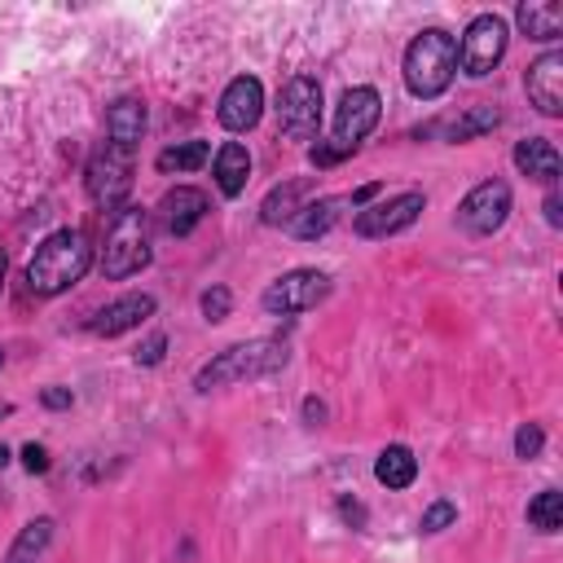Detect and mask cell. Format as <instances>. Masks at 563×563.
Masks as SVG:
<instances>
[{
    "label": "cell",
    "mask_w": 563,
    "mask_h": 563,
    "mask_svg": "<svg viewBox=\"0 0 563 563\" xmlns=\"http://www.w3.org/2000/svg\"><path fill=\"white\" fill-rule=\"evenodd\" d=\"M453 519H457V506H453V501H431V506L422 510L418 528H422V532H444Z\"/></svg>",
    "instance_id": "f1b7e54d"
},
{
    "label": "cell",
    "mask_w": 563,
    "mask_h": 563,
    "mask_svg": "<svg viewBox=\"0 0 563 563\" xmlns=\"http://www.w3.org/2000/svg\"><path fill=\"white\" fill-rule=\"evenodd\" d=\"M167 352V334H150L141 347H136V365H158Z\"/></svg>",
    "instance_id": "4dcf8cb0"
},
{
    "label": "cell",
    "mask_w": 563,
    "mask_h": 563,
    "mask_svg": "<svg viewBox=\"0 0 563 563\" xmlns=\"http://www.w3.org/2000/svg\"><path fill=\"white\" fill-rule=\"evenodd\" d=\"M88 264H92L88 233L84 229H57L35 246V255L26 264V286L35 295H62L88 273Z\"/></svg>",
    "instance_id": "6da1fadb"
},
{
    "label": "cell",
    "mask_w": 563,
    "mask_h": 563,
    "mask_svg": "<svg viewBox=\"0 0 563 563\" xmlns=\"http://www.w3.org/2000/svg\"><path fill=\"white\" fill-rule=\"evenodd\" d=\"M374 194H378V185H361V189H352V194H347L343 202H347V207H365V202H369Z\"/></svg>",
    "instance_id": "d590c367"
},
{
    "label": "cell",
    "mask_w": 563,
    "mask_h": 563,
    "mask_svg": "<svg viewBox=\"0 0 563 563\" xmlns=\"http://www.w3.org/2000/svg\"><path fill=\"white\" fill-rule=\"evenodd\" d=\"M158 224L172 233V238H185V233H194V224L207 216V194L202 189H194V185H176V189H167L163 198H158Z\"/></svg>",
    "instance_id": "5bb4252c"
},
{
    "label": "cell",
    "mask_w": 563,
    "mask_h": 563,
    "mask_svg": "<svg viewBox=\"0 0 563 563\" xmlns=\"http://www.w3.org/2000/svg\"><path fill=\"white\" fill-rule=\"evenodd\" d=\"M374 479L383 488H409L418 479V457L405 449V444H387L378 457H374Z\"/></svg>",
    "instance_id": "7402d4cb"
},
{
    "label": "cell",
    "mask_w": 563,
    "mask_h": 563,
    "mask_svg": "<svg viewBox=\"0 0 563 563\" xmlns=\"http://www.w3.org/2000/svg\"><path fill=\"white\" fill-rule=\"evenodd\" d=\"M286 365V343L277 339H251V343H233L224 352H216L198 374H194V387L198 391H211V387H224V383H242V378H268Z\"/></svg>",
    "instance_id": "3957f363"
},
{
    "label": "cell",
    "mask_w": 563,
    "mask_h": 563,
    "mask_svg": "<svg viewBox=\"0 0 563 563\" xmlns=\"http://www.w3.org/2000/svg\"><path fill=\"white\" fill-rule=\"evenodd\" d=\"M422 207H427V198H422L418 189H409V194H396V198H387V202L361 207L356 220H352V229H356L361 238H391V233L409 229Z\"/></svg>",
    "instance_id": "8fae6325"
},
{
    "label": "cell",
    "mask_w": 563,
    "mask_h": 563,
    "mask_svg": "<svg viewBox=\"0 0 563 563\" xmlns=\"http://www.w3.org/2000/svg\"><path fill=\"white\" fill-rule=\"evenodd\" d=\"M523 88H528V101L545 119H559L563 114V53H541L523 75Z\"/></svg>",
    "instance_id": "4fadbf2b"
},
{
    "label": "cell",
    "mask_w": 563,
    "mask_h": 563,
    "mask_svg": "<svg viewBox=\"0 0 563 563\" xmlns=\"http://www.w3.org/2000/svg\"><path fill=\"white\" fill-rule=\"evenodd\" d=\"M501 123V110L493 106V101H479V106H466L453 123H444V141H453V145H462V141H475V136H484V132H493Z\"/></svg>",
    "instance_id": "603a6c76"
},
{
    "label": "cell",
    "mask_w": 563,
    "mask_h": 563,
    "mask_svg": "<svg viewBox=\"0 0 563 563\" xmlns=\"http://www.w3.org/2000/svg\"><path fill=\"white\" fill-rule=\"evenodd\" d=\"M48 541H53V519H31V523L13 537L4 563H35V559L48 550Z\"/></svg>",
    "instance_id": "cb8c5ba5"
},
{
    "label": "cell",
    "mask_w": 563,
    "mask_h": 563,
    "mask_svg": "<svg viewBox=\"0 0 563 563\" xmlns=\"http://www.w3.org/2000/svg\"><path fill=\"white\" fill-rule=\"evenodd\" d=\"M145 317H154V295L132 290V295H119L114 303H106V308L88 321V330L101 334V339H114V334H123V330H136Z\"/></svg>",
    "instance_id": "9a60e30c"
},
{
    "label": "cell",
    "mask_w": 563,
    "mask_h": 563,
    "mask_svg": "<svg viewBox=\"0 0 563 563\" xmlns=\"http://www.w3.org/2000/svg\"><path fill=\"white\" fill-rule=\"evenodd\" d=\"M378 114H383V97H378L369 84L347 88L343 101H339V114H334V145H343V150L352 154V150L374 132Z\"/></svg>",
    "instance_id": "30bf717a"
},
{
    "label": "cell",
    "mask_w": 563,
    "mask_h": 563,
    "mask_svg": "<svg viewBox=\"0 0 563 563\" xmlns=\"http://www.w3.org/2000/svg\"><path fill=\"white\" fill-rule=\"evenodd\" d=\"M510 216V185L506 180H479L462 202H457V229L471 238H488L506 224Z\"/></svg>",
    "instance_id": "9c48e42d"
},
{
    "label": "cell",
    "mask_w": 563,
    "mask_h": 563,
    "mask_svg": "<svg viewBox=\"0 0 563 563\" xmlns=\"http://www.w3.org/2000/svg\"><path fill=\"white\" fill-rule=\"evenodd\" d=\"M211 158V145L207 141H180V145H167V150H158V158H154V167L158 172H194V167H202Z\"/></svg>",
    "instance_id": "d4e9b609"
},
{
    "label": "cell",
    "mask_w": 563,
    "mask_h": 563,
    "mask_svg": "<svg viewBox=\"0 0 563 563\" xmlns=\"http://www.w3.org/2000/svg\"><path fill=\"white\" fill-rule=\"evenodd\" d=\"M84 189H88L92 207L119 211L123 198H128V189H132V150H123L114 141L97 145L92 158H88V167H84Z\"/></svg>",
    "instance_id": "5b68a950"
},
{
    "label": "cell",
    "mask_w": 563,
    "mask_h": 563,
    "mask_svg": "<svg viewBox=\"0 0 563 563\" xmlns=\"http://www.w3.org/2000/svg\"><path fill=\"white\" fill-rule=\"evenodd\" d=\"M303 422H308V427H321V422H325V405H321L317 396L303 400Z\"/></svg>",
    "instance_id": "e575fe53"
},
{
    "label": "cell",
    "mask_w": 563,
    "mask_h": 563,
    "mask_svg": "<svg viewBox=\"0 0 563 563\" xmlns=\"http://www.w3.org/2000/svg\"><path fill=\"white\" fill-rule=\"evenodd\" d=\"M343 207H347L343 198H317V202H303L299 216L290 220V233H295L299 242H312V238H321V233H330V229L339 224Z\"/></svg>",
    "instance_id": "44dd1931"
},
{
    "label": "cell",
    "mask_w": 563,
    "mask_h": 563,
    "mask_svg": "<svg viewBox=\"0 0 563 563\" xmlns=\"http://www.w3.org/2000/svg\"><path fill=\"white\" fill-rule=\"evenodd\" d=\"M141 132H145V106H141L136 97H119V101L106 110V136H110L114 145L132 150V145L141 141Z\"/></svg>",
    "instance_id": "d6986e66"
},
{
    "label": "cell",
    "mask_w": 563,
    "mask_h": 563,
    "mask_svg": "<svg viewBox=\"0 0 563 563\" xmlns=\"http://www.w3.org/2000/svg\"><path fill=\"white\" fill-rule=\"evenodd\" d=\"M515 167L528 176V180H537V185H559V172H563V158H559V150H554V141H545V136H528V141H519L515 145Z\"/></svg>",
    "instance_id": "2e32d148"
},
{
    "label": "cell",
    "mask_w": 563,
    "mask_h": 563,
    "mask_svg": "<svg viewBox=\"0 0 563 563\" xmlns=\"http://www.w3.org/2000/svg\"><path fill=\"white\" fill-rule=\"evenodd\" d=\"M211 172H216V189H220L224 198H238V194L246 189V180H251V154H246V145H242V141H224V145L216 150Z\"/></svg>",
    "instance_id": "e0dca14e"
},
{
    "label": "cell",
    "mask_w": 563,
    "mask_h": 563,
    "mask_svg": "<svg viewBox=\"0 0 563 563\" xmlns=\"http://www.w3.org/2000/svg\"><path fill=\"white\" fill-rule=\"evenodd\" d=\"M70 400H75L70 387H44V391H40V405H44V409H70Z\"/></svg>",
    "instance_id": "d6a6232c"
},
{
    "label": "cell",
    "mask_w": 563,
    "mask_h": 563,
    "mask_svg": "<svg viewBox=\"0 0 563 563\" xmlns=\"http://www.w3.org/2000/svg\"><path fill=\"white\" fill-rule=\"evenodd\" d=\"M453 70H457V40L440 26L413 35V44L405 48V88L418 97V101H435L449 84H453Z\"/></svg>",
    "instance_id": "7a4b0ae2"
},
{
    "label": "cell",
    "mask_w": 563,
    "mask_h": 563,
    "mask_svg": "<svg viewBox=\"0 0 563 563\" xmlns=\"http://www.w3.org/2000/svg\"><path fill=\"white\" fill-rule=\"evenodd\" d=\"M308 189H312V180H308V176H299V180H286V185L268 189V198L260 202V220H264V224H290V220L299 216V207H303Z\"/></svg>",
    "instance_id": "ffe728a7"
},
{
    "label": "cell",
    "mask_w": 563,
    "mask_h": 563,
    "mask_svg": "<svg viewBox=\"0 0 563 563\" xmlns=\"http://www.w3.org/2000/svg\"><path fill=\"white\" fill-rule=\"evenodd\" d=\"M0 282H4V251H0Z\"/></svg>",
    "instance_id": "f35d334b"
},
{
    "label": "cell",
    "mask_w": 563,
    "mask_h": 563,
    "mask_svg": "<svg viewBox=\"0 0 563 563\" xmlns=\"http://www.w3.org/2000/svg\"><path fill=\"white\" fill-rule=\"evenodd\" d=\"M22 466H26L31 475H44V471L53 466V457H48V449H44V444H35V440H31V444H22Z\"/></svg>",
    "instance_id": "f546056e"
},
{
    "label": "cell",
    "mask_w": 563,
    "mask_h": 563,
    "mask_svg": "<svg viewBox=\"0 0 563 563\" xmlns=\"http://www.w3.org/2000/svg\"><path fill=\"white\" fill-rule=\"evenodd\" d=\"M202 317L207 321H224L229 317V308H233V295H229V286H211V290H202Z\"/></svg>",
    "instance_id": "83f0119b"
},
{
    "label": "cell",
    "mask_w": 563,
    "mask_h": 563,
    "mask_svg": "<svg viewBox=\"0 0 563 563\" xmlns=\"http://www.w3.org/2000/svg\"><path fill=\"white\" fill-rule=\"evenodd\" d=\"M150 260H154V251H150V211L119 207L114 220H110L106 246H101V273L110 282H123V277L150 268Z\"/></svg>",
    "instance_id": "277c9868"
},
{
    "label": "cell",
    "mask_w": 563,
    "mask_h": 563,
    "mask_svg": "<svg viewBox=\"0 0 563 563\" xmlns=\"http://www.w3.org/2000/svg\"><path fill=\"white\" fill-rule=\"evenodd\" d=\"M339 515H343V519H347L352 528H365V506H361V501L343 497V501H339Z\"/></svg>",
    "instance_id": "836d02e7"
},
{
    "label": "cell",
    "mask_w": 563,
    "mask_h": 563,
    "mask_svg": "<svg viewBox=\"0 0 563 563\" xmlns=\"http://www.w3.org/2000/svg\"><path fill=\"white\" fill-rule=\"evenodd\" d=\"M515 22H519V31L528 40H541V44H550V40L563 35V9L550 4V0H523L515 9Z\"/></svg>",
    "instance_id": "ac0fdd59"
},
{
    "label": "cell",
    "mask_w": 563,
    "mask_h": 563,
    "mask_svg": "<svg viewBox=\"0 0 563 563\" xmlns=\"http://www.w3.org/2000/svg\"><path fill=\"white\" fill-rule=\"evenodd\" d=\"M325 295H330V277L321 268H290L277 282H268V290L260 295V303L273 317H295V312L317 308Z\"/></svg>",
    "instance_id": "52a82bcc"
},
{
    "label": "cell",
    "mask_w": 563,
    "mask_h": 563,
    "mask_svg": "<svg viewBox=\"0 0 563 563\" xmlns=\"http://www.w3.org/2000/svg\"><path fill=\"white\" fill-rule=\"evenodd\" d=\"M545 449V431H541V422H523L519 431H515V457H537Z\"/></svg>",
    "instance_id": "4316f807"
},
{
    "label": "cell",
    "mask_w": 563,
    "mask_h": 563,
    "mask_svg": "<svg viewBox=\"0 0 563 563\" xmlns=\"http://www.w3.org/2000/svg\"><path fill=\"white\" fill-rule=\"evenodd\" d=\"M9 413H13V405H9V400H0V418H9Z\"/></svg>",
    "instance_id": "8d00e7d4"
},
{
    "label": "cell",
    "mask_w": 563,
    "mask_h": 563,
    "mask_svg": "<svg viewBox=\"0 0 563 563\" xmlns=\"http://www.w3.org/2000/svg\"><path fill=\"white\" fill-rule=\"evenodd\" d=\"M277 128L290 141H312L321 128V84L312 75H295L286 79L282 97H277Z\"/></svg>",
    "instance_id": "ba28073f"
},
{
    "label": "cell",
    "mask_w": 563,
    "mask_h": 563,
    "mask_svg": "<svg viewBox=\"0 0 563 563\" xmlns=\"http://www.w3.org/2000/svg\"><path fill=\"white\" fill-rule=\"evenodd\" d=\"M260 114H264V84H260L255 75H238V79L224 88V97H220V110H216L220 128H229V132H251V128L260 123Z\"/></svg>",
    "instance_id": "7c38bea8"
},
{
    "label": "cell",
    "mask_w": 563,
    "mask_h": 563,
    "mask_svg": "<svg viewBox=\"0 0 563 563\" xmlns=\"http://www.w3.org/2000/svg\"><path fill=\"white\" fill-rule=\"evenodd\" d=\"M528 523L537 532H559L563 528V493L559 488H541L532 501H528Z\"/></svg>",
    "instance_id": "484cf974"
},
{
    "label": "cell",
    "mask_w": 563,
    "mask_h": 563,
    "mask_svg": "<svg viewBox=\"0 0 563 563\" xmlns=\"http://www.w3.org/2000/svg\"><path fill=\"white\" fill-rule=\"evenodd\" d=\"M4 466H9V449L0 444V471H4Z\"/></svg>",
    "instance_id": "74e56055"
},
{
    "label": "cell",
    "mask_w": 563,
    "mask_h": 563,
    "mask_svg": "<svg viewBox=\"0 0 563 563\" xmlns=\"http://www.w3.org/2000/svg\"><path fill=\"white\" fill-rule=\"evenodd\" d=\"M541 211H545V224H563V198H559V185H550L545 189V202H541Z\"/></svg>",
    "instance_id": "1f68e13d"
},
{
    "label": "cell",
    "mask_w": 563,
    "mask_h": 563,
    "mask_svg": "<svg viewBox=\"0 0 563 563\" xmlns=\"http://www.w3.org/2000/svg\"><path fill=\"white\" fill-rule=\"evenodd\" d=\"M506 44H510L506 18L479 13V18H471V26H466V35H462V44H457V66H462L471 79H484V75H493L497 62L506 57Z\"/></svg>",
    "instance_id": "8992f818"
},
{
    "label": "cell",
    "mask_w": 563,
    "mask_h": 563,
    "mask_svg": "<svg viewBox=\"0 0 563 563\" xmlns=\"http://www.w3.org/2000/svg\"><path fill=\"white\" fill-rule=\"evenodd\" d=\"M0 365H4V352H0Z\"/></svg>",
    "instance_id": "ab89813d"
}]
</instances>
